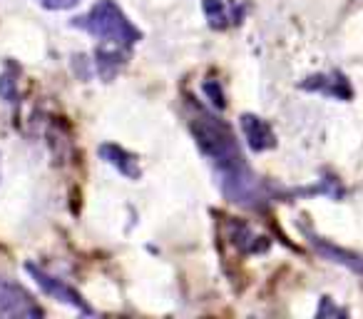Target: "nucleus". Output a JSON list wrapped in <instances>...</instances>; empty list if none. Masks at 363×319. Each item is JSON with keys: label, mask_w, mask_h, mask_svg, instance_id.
I'll return each instance as SVG.
<instances>
[{"label": "nucleus", "mask_w": 363, "mask_h": 319, "mask_svg": "<svg viewBox=\"0 0 363 319\" xmlns=\"http://www.w3.org/2000/svg\"><path fill=\"white\" fill-rule=\"evenodd\" d=\"M189 127L197 137L202 155L212 163L217 183L229 202L244 205V207H262L274 198L272 185L264 183L244 160L237 135L232 125H227V120H222L217 112L207 110L199 102H189Z\"/></svg>", "instance_id": "nucleus-1"}, {"label": "nucleus", "mask_w": 363, "mask_h": 319, "mask_svg": "<svg viewBox=\"0 0 363 319\" xmlns=\"http://www.w3.org/2000/svg\"><path fill=\"white\" fill-rule=\"evenodd\" d=\"M70 26L90 33L97 40L95 67L102 80H112L127 65L132 48L142 38V33L132 26L115 0H97L85 16L75 18Z\"/></svg>", "instance_id": "nucleus-2"}, {"label": "nucleus", "mask_w": 363, "mask_h": 319, "mask_svg": "<svg viewBox=\"0 0 363 319\" xmlns=\"http://www.w3.org/2000/svg\"><path fill=\"white\" fill-rule=\"evenodd\" d=\"M0 317L3 319H38L43 309L26 287L0 277Z\"/></svg>", "instance_id": "nucleus-3"}, {"label": "nucleus", "mask_w": 363, "mask_h": 319, "mask_svg": "<svg viewBox=\"0 0 363 319\" xmlns=\"http://www.w3.org/2000/svg\"><path fill=\"white\" fill-rule=\"evenodd\" d=\"M28 272L33 274L35 284L48 294V297L57 299V302H62V304H70L72 309H77V312H82V314H92L90 304H87L85 299H82V294L77 292V289H72L70 284H65L62 279L52 277V274L43 272V269L35 267V264H28Z\"/></svg>", "instance_id": "nucleus-4"}, {"label": "nucleus", "mask_w": 363, "mask_h": 319, "mask_svg": "<svg viewBox=\"0 0 363 319\" xmlns=\"http://www.w3.org/2000/svg\"><path fill=\"white\" fill-rule=\"evenodd\" d=\"M242 132L247 137V145L252 147L254 152H264V150H272L277 145V137H274V130L267 120L257 115H242Z\"/></svg>", "instance_id": "nucleus-5"}, {"label": "nucleus", "mask_w": 363, "mask_h": 319, "mask_svg": "<svg viewBox=\"0 0 363 319\" xmlns=\"http://www.w3.org/2000/svg\"><path fill=\"white\" fill-rule=\"evenodd\" d=\"M303 90L321 92V95L336 97V100H348L351 97V85L341 72H328V75H313L303 82Z\"/></svg>", "instance_id": "nucleus-6"}, {"label": "nucleus", "mask_w": 363, "mask_h": 319, "mask_svg": "<svg viewBox=\"0 0 363 319\" xmlns=\"http://www.w3.org/2000/svg\"><path fill=\"white\" fill-rule=\"evenodd\" d=\"M311 244H313V249H316L318 254H323L326 259L343 264V267H348L351 272L363 274V257H361V254L348 252V249H343V247H336V244L326 242V239L316 237V234H311Z\"/></svg>", "instance_id": "nucleus-7"}, {"label": "nucleus", "mask_w": 363, "mask_h": 319, "mask_svg": "<svg viewBox=\"0 0 363 319\" xmlns=\"http://www.w3.org/2000/svg\"><path fill=\"white\" fill-rule=\"evenodd\" d=\"M100 157L105 160L107 165L117 170L120 175L130 180H137L140 178V165H137V157L130 155L125 147L120 145H100Z\"/></svg>", "instance_id": "nucleus-8"}, {"label": "nucleus", "mask_w": 363, "mask_h": 319, "mask_svg": "<svg viewBox=\"0 0 363 319\" xmlns=\"http://www.w3.org/2000/svg\"><path fill=\"white\" fill-rule=\"evenodd\" d=\"M229 239H232L234 247H237L242 254H257L269 247L267 239L254 234V229L249 227V225L239 222V220H232V222H229Z\"/></svg>", "instance_id": "nucleus-9"}, {"label": "nucleus", "mask_w": 363, "mask_h": 319, "mask_svg": "<svg viewBox=\"0 0 363 319\" xmlns=\"http://www.w3.org/2000/svg\"><path fill=\"white\" fill-rule=\"evenodd\" d=\"M204 11H207V18L209 23H212V28H227L232 26V23H239L237 21V11H229V8H224L222 0H204Z\"/></svg>", "instance_id": "nucleus-10"}, {"label": "nucleus", "mask_w": 363, "mask_h": 319, "mask_svg": "<svg viewBox=\"0 0 363 319\" xmlns=\"http://www.w3.org/2000/svg\"><path fill=\"white\" fill-rule=\"evenodd\" d=\"M43 8H48V11H70V8H75L80 0H40Z\"/></svg>", "instance_id": "nucleus-11"}, {"label": "nucleus", "mask_w": 363, "mask_h": 319, "mask_svg": "<svg viewBox=\"0 0 363 319\" xmlns=\"http://www.w3.org/2000/svg\"><path fill=\"white\" fill-rule=\"evenodd\" d=\"M13 85H16V82H13L8 75L0 77V97H6L8 102L16 100V90H13Z\"/></svg>", "instance_id": "nucleus-12"}, {"label": "nucleus", "mask_w": 363, "mask_h": 319, "mask_svg": "<svg viewBox=\"0 0 363 319\" xmlns=\"http://www.w3.org/2000/svg\"><path fill=\"white\" fill-rule=\"evenodd\" d=\"M323 312H328V314H346L343 309H336V307H331V302H328V297H323V302H321V309H318V314H323Z\"/></svg>", "instance_id": "nucleus-13"}]
</instances>
